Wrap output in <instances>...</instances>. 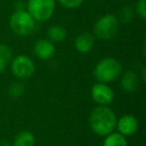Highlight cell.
Instances as JSON below:
<instances>
[{"label": "cell", "instance_id": "cell-15", "mask_svg": "<svg viewBox=\"0 0 146 146\" xmlns=\"http://www.w3.org/2000/svg\"><path fill=\"white\" fill-rule=\"evenodd\" d=\"M127 139L119 132L113 131L104 137L102 146H127Z\"/></svg>", "mask_w": 146, "mask_h": 146}, {"label": "cell", "instance_id": "cell-4", "mask_svg": "<svg viewBox=\"0 0 146 146\" xmlns=\"http://www.w3.org/2000/svg\"><path fill=\"white\" fill-rule=\"evenodd\" d=\"M9 25L13 32L18 36H28L34 31L35 20L24 9H17L10 16Z\"/></svg>", "mask_w": 146, "mask_h": 146}, {"label": "cell", "instance_id": "cell-12", "mask_svg": "<svg viewBox=\"0 0 146 146\" xmlns=\"http://www.w3.org/2000/svg\"><path fill=\"white\" fill-rule=\"evenodd\" d=\"M35 136L31 131L23 130L20 131L13 140V146H34Z\"/></svg>", "mask_w": 146, "mask_h": 146}, {"label": "cell", "instance_id": "cell-18", "mask_svg": "<svg viewBox=\"0 0 146 146\" xmlns=\"http://www.w3.org/2000/svg\"><path fill=\"white\" fill-rule=\"evenodd\" d=\"M135 13L142 19L146 18V1L145 0H138L134 8Z\"/></svg>", "mask_w": 146, "mask_h": 146}, {"label": "cell", "instance_id": "cell-19", "mask_svg": "<svg viewBox=\"0 0 146 146\" xmlns=\"http://www.w3.org/2000/svg\"><path fill=\"white\" fill-rule=\"evenodd\" d=\"M84 0H58V2L67 9L78 8L83 3Z\"/></svg>", "mask_w": 146, "mask_h": 146}, {"label": "cell", "instance_id": "cell-8", "mask_svg": "<svg viewBox=\"0 0 146 146\" xmlns=\"http://www.w3.org/2000/svg\"><path fill=\"white\" fill-rule=\"evenodd\" d=\"M139 127L138 119L131 114H124L123 116L117 119L116 122V129L117 132L123 136H131L135 134Z\"/></svg>", "mask_w": 146, "mask_h": 146}, {"label": "cell", "instance_id": "cell-2", "mask_svg": "<svg viewBox=\"0 0 146 146\" xmlns=\"http://www.w3.org/2000/svg\"><path fill=\"white\" fill-rule=\"evenodd\" d=\"M122 65L114 57H105L101 59L94 67V77L98 82L110 83L122 74Z\"/></svg>", "mask_w": 146, "mask_h": 146}, {"label": "cell", "instance_id": "cell-22", "mask_svg": "<svg viewBox=\"0 0 146 146\" xmlns=\"http://www.w3.org/2000/svg\"><path fill=\"white\" fill-rule=\"evenodd\" d=\"M98 1H101V0H98Z\"/></svg>", "mask_w": 146, "mask_h": 146}, {"label": "cell", "instance_id": "cell-11", "mask_svg": "<svg viewBox=\"0 0 146 146\" xmlns=\"http://www.w3.org/2000/svg\"><path fill=\"white\" fill-rule=\"evenodd\" d=\"M95 44V36L90 32L80 33L74 41V47L79 53L86 54L93 49Z\"/></svg>", "mask_w": 146, "mask_h": 146}, {"label": "cell", "instance_id": "cell-20", "mask_svg": "<svg viewBox=\"0 0 146 146\" xmlns=\"http://www.w3.org/2000/svg\"><path fill=\"white\" fill-rule=\"evenodd\" d=\"M0 146H10V143L6 140H2V141H0Z\"/></svg>", "mask_w": 146, "mask_h": 146}, {"label": "cell", "instance_id": "cell-6", "mask_svg": "<svg viewBox=\"0 0 146 146\" xmlns=\"http://www.w3.org/2000/svg\"><path fill=\"white\" fill-rule=\"evenodd\" d=\"M10 68L13 75L19 80L28 79L35 72L34 61L31 57L24 54L13 56L10 62Z\"/></svg>", "mask_w": 146, "mask_h": 146}, {"label": "cell", "instance_id": "cell-14", "mask_svg": "<svg viewBox=\"0 0 146 146\" xmlns=\"http://www.w3.org/2000/svg\"><path fill=\"white\" fill-rule=\"evenodd\" d=\"M47 36H48L49 40L52 41V42L60 43L65 40L67 36V31L61 25H52L47 30Z\"/></svg>", "mask_w": 146, "mask_h": 146}, {"label": "cell", "instance_id": "cell-13", "mask_svg": "<svg viewBox=\"0 0 146 146\" xmlns=\"http://www.w3.org/2000/svg\"><path fill=\"white\" fill-rule=\"evenodd\" d=\"M13 58V51L8 45L0 43V73L4 72L10 65Z\"/></svg>", "mask_w": 146, "mask_h": 146}, {"label": "cell", "instance_id": "cell-1", "mask_svg": "<svg viewBox=\"0 0 146 146\" xmlns=\"http://www.w3.org/2000/svg\"><path fill=\"white\" fill-rule=\"evenodd\" d=\"M117 117L113 110L106 105H97L89 116L91 130L98 136L105 137L116 129Z\"/></svg>", "mask_w": 146, "mask_h": 146}, {"label": "cell", "instance_id": "cell-3", "mask_svg": "<svg viewBox=\"0 0 146 146\" xmlns=\"http://www.w3.org/2000/svg\"><path fill=\"white\" fill-rule=\"evenodd\" d=\"M120 26L118 18L113 14H105L95 22L93 35L101 40H110L116 36Z\"/></svg>", "mask_w": 146, "mask_h": 146}, {"label": "cell", "instance_id": "cell-10", "mask_svg": "<svg viewBox=\"0 0 146 146\" xmlns=\"http://www.w3.org/2000/svg\"><path fill=\"white\" fill-rule=\"evenodd\" d=\"M120 79V86L126 93H134L139 89L141 78L139 74L133 70H128L121 74Z\"/></svg>", "mask_w": 146, "mask_h": 146}, {"label": "cell", "instance_id": "cell-5", "mask_svg": "<svg viewBox=\"0 0 146 146\" xmlns=\"http://www.w3.org/2000/svg\"><path fill=\"white\" fill-rule=\"evenodd\" d=\"M56 0H28L27 11L35 21H47L52 17Z\"/></svg>", "mask_w": 146, "mask_h": 146}, {"label": "cell", "instance_id": "cell-17", "mask_svg": "<svg viewBox=\"0 0 146 146\" xmlns=\"http://www.w3.org/2000/svg\"><path fill=\"white\" fill-rule=\"evenodd\" d=\"M25 92V86L22 82L20 81H14L9 85L8 87V94L10 97L17 99L20 98Z\"/></svg>", "mask_w": 146, "mask_h": 146}, {"label": "cell", "instance_id": "cell-7", "mask_svg": "<svg viewBox=\"0 0 146 146\" xmlns=\"http://www.w3.org/2000/svg\"><path fill=\"white\" fill-rule=\"evenodd\" d=\"M90 95L97 105H106L111 104L114 100V91L107 83L97 82L91 87Z\"/></svg>", "mask_w": 146, "mask_h": 146}, {"label": "cell", "instance_id": "cell-21", "mask_svg": "<svg viewBox=\"0 0 146 146\" xmlns=\"http://www.w3.org/2000/svg\"><path fill=\"white\" fill-rule=\"evenodd\" d=\"M118 1H127V0H118Z\"/></svg>", "mask_w": 146, "mask_h": 146}, {"label": "cell", "instance_id": "cell-9", "mask_svg": "<svg viewBox=\"0 0 146 146\" xmlns=\"http://www.w3.org/2000/svg\"><path fill=\"white\" fill-rule=\"evenodd\" d=\"M33 52L41 60H49L55 55L56 48L49 39H38L33 45Z\"/></svg>", "mask_w": 146, "mask_h": 146}, {"label": "cell", "instance_id": "cell-16", "mask_svg": "<svg viewBox=\"0 0 146 146\" xmlns=\"http://www.w3.org/2000/svg\"><path fill=\"white\" fill-rule=\"evenodd\" d=\"M134 14H135V11H134L133 7L130 6V5H124L120 8L119 10V22L122 23H130L134 18Z\"/></svg>", "mask_w": 146, "mask_h": 146}]
</instances>
